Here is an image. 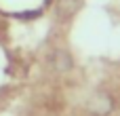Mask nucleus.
I'll return each mask as SVG.
<instances>
[{
	"mask_svg": "<svg viewBox=\"0 0 120 116\" xmlns=\"http://www.w3.org/2000/svg\"><path fill=\"white\" fill-rule=\"evenodd\" d=\"M112 110H114V101H112V97L105 95V93L95 95V99L91 101V112L97 114V116H105V114H110Z\"/></svg>",
	"mask_w": 120,
	"mask_h": 116,
	"instance_id": "f257e3e1",
	"label": "nucleus"
},
{
	"mask_svg": "<svg viewBox=\"0 0 120 116\" xmlns=\"http://www.w3.org/2000/svg\"><path fill=\"white\" fill-rule=\"evenodd\" d=\"M78 6H80V0H59L57 13H59V17H70L78 11Z\"/></svg>",
	"mask_w": 120,
	"mask_h": 116,
	"instance_id": "f03ea898",
	"label": "nucleus"
},
{
	"mask_svg": "<svg viewBox=\"0 0 120 116\" xmlns=\"http://www.w3.org/2000/svg\"><path fill=\"white\" fill-rule=\"evenodd\" d=\"M55 66H57L59 70H68V68H70V57H68L65 53H57V55H55Z\"/></svg>",
	"mask_w": 120,
	"mask_h": 116,
	"instance_id": "7ed1b4c3",
	"label": "nucleus"
}]
</instances>
